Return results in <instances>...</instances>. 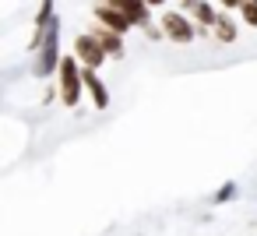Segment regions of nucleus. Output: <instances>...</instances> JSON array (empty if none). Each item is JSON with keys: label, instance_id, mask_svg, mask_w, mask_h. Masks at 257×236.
I'll list each match as a JSON object with an SVG mask.
<instances>
[{"label": "nucleus", "instance_id": "nucleus-1", "mask_svg": "<svg viewBox=\"0 0 257 236\" xmlns=\"http://www.w3.org/2000/svg\"><path fill=\"white\" fill-rule=\"evenodd\" d=\"M57 88H60V102L67 109H78L85 99V67L78 64L74 53H64L60 71H57Z\"/></svg>", "mask_w": 257, "mask_h": 236}, {"label": "nucleus", "instance_id": "nucleus-2", "mask_svg": "<svg viewBox=\"0 0 257 236\" xmlns=\"http://www.w3.org/2000/svg\"><path fill=\"white\" fill-rule=\"evenodd\" d=\"M60 60H64V53H60V18H53L50 29H46V36H43V43L36 46L32 74H36V78H57Z\"/></svg>", "mask_w": 257, "mask_h": 236}, {"label": "nucleus", "instance_id": "nucleus-3", "mask_svg": "<svg viewBox=\"0 0 257 236\" xmlns=\"http://www.w3.org/2000/svg\"><path fill=\"white\" fill-rule=\"evenodd\" d=\"M159 25H162L166 39L176 43V46H187V43H194V39L201 36V25H197L187 11H162V15H159Z\"/></svg>", "mask_w": 257, "mask_h": 236}, {"label": "nucleus", "instance_id": "nucleus-4", "mask_svg": "<svg viewBox=\"0 0 257 236\" xmlns=\"http://www.w3.org/2000/svg\"><path fill=\"white\" fill-rule=\"evenodd\" d=\"M71 53L78 57V64H81V67H92V71H99V67L109 60V53L102 50V43H99V36H95V32H78V36H74V43H71Z\"/></svg>", "mask_w": 257, "mask_h": 236}, {"label": "nucleus", "instance_id": "nucleus-5", "mask_svg": "<svg viewBox=\"0 0 257 236\" xmlns=\"http://www.w3.org/2000/svg\"><path fill=\"white\" fill-rule=\"evenodd\" d=\"M106 4L116 8V11H123L134 29H141V32L152 29V8H148V0H106Z\"/></svg>", "mask_w": 257, "mask_h": 236}, {"label": "nucleus", "instance_id": "nucleus-6", "mask_svg": "<svg viewBox=\"0 0 257 236\" xmlns=\"http://www.w3.org/2000/svg\"><path fill=\"white\" fill-rule=\"evenodd\" d=\"M92 18H95V25H106V29H113V32H120V36H127L134 25H131V18L123 15V11H116V8H109L106 0H99V4L92 8Z\"/></svg>", "mask_w": 257, "mask_h": 236}, {"label": "nucleus", "instance_id": "nucleus-7", "mask_svg": "<svg viewBox=\"0 0 257 236\" xmlns=\"http://www.w3.org/2000/svg\"><path fill=\"white\" fill-rule=\"evenodd\" d=\"M92 32L99 36L102 50L109 53V60H123V57H127V39H123L120 32H113V29H106V25H95Z\"/></svg>", "mask_w": 257, "mask_h": 236}, {"label": "nucleus", "instance_id": "nucleus-8", "mask_svg": "<svg viewBox=\"0 0 257 236\" xmlns=\"http://www.w3.org/2000/svg\"><path fill=\"white\" fill-rule=\"evenodd\" d=\"M85 92H88V99H92L95 109H109V88L99 78V71H92V67H85Z\"/></svg>", "mask_w": 257, "mask_h": 236}, {"label": "nucleus", "instance_id": "nucleus-9", "mask_svg": "<svg viewBox=\"0 0 257 236\" xmlns=\"http://www.w3.org/2000/svg\"><path fill=\"white\" fill-rule=\"evenodd\" d=\"M211 36H215V43H222V46L236 43V39H239V25H236V18H232L229 11H222V18H218V25L211 29Z\"/></svg>", "mask_w": 257, "mask_h": 236}, {"label": "nucleus", "instance_id": "nucleus-10", "mask_svg": "<svg viewBox=\"0 0 257 236\" xmlns=\"http://www.w3.org/2000/svg\"><path fill=\"white\" fill-rule=\"evenodd\" d=\"M190 18L204 29V32H211L215 25H218V18H222V11L215 8V4H208V0H197V8L190 11Z\"/></svg>", "mask_w": 257, "mask_h": 236}, {"label": "nucleus", "instance_id": "nucleus-11", "mask_svg": "<svg viewBox=\"0 0 257 236\" xmlns=\"http://www.w3.org/2000/svg\"><path fill=\"white\" fill-rule=\"evenodd\" d=\"M239 22L257 29V0H243V4H239Z\"/></svg>", "mask_w": 257, "mask_h": 236}, {"label": "nucleus", "instance_id": "nucleus-12", "mask_svg": "<svg viewBox=\"0 0 257 236\" xmlns=\"http://www.w3.org/2000/svg\"><path fill=\"white\" fill-rule=\"evenodd\" d=\"M232 197H236V183H225V187H218V190H215V197H211V201H215V204H222V201H232Z\"/></svg>", "mask_w": 257, "mask_h": 236}, {"label": "nucleus", "instance_id": "nucleus-13", "mask_svg": "<svg viewBox=\"0 0 257 236\" xmlns=\"http://www.w3.org/2000/svg\"><path fill=\"white\" fill-rule=\"evenodd\" d=\"M145 39H148V43H159V39H166V32L152 25V29H145Z\"/></svg>", "mask_w": 257, "mask_h": 236}, {"label": "nucleus", "instance_id": "nucleus-14", "mask_svg": "<svg viewBox=\"0 0 257 236\" xmlns=\"http://www.w3.org/2000/svg\"><path fill=\"white\" fill-rule=\"evenodd\" d=\"M239 4H243V0H218L222 11H239Z\"/></svg>", "mask_w": 257, "mask_h": 236}, {"label": "nucleus", "instance_id": "nucleus-15", "mask_svg": "<svg viewBox=\"0 0 257 236\" xmlns=\"http://www.w3.org/2000/svg\"><path fill=\"white\" fill-rule=\"evenodd\" d=\"M194 8H197V0H183V11H187V15H190Z\"/></svg>", "mask_w": 257, "mask_h": 236}, {"label": "nucleus", "instance_id": "nucleus-16", "mask_svg": "<svg viewBox=\"0 0 257 236\" xmlns=\"http://www.w3.org/2000/svg\"><path fill=\"white\" fill-rule=\"evenodd\" d=\"M148 8L155 11V8H166V0H148Z\"/></svg>", "mask_w": 257, "mask_h": 236}, {"label": "nucleus", "instance_id": "nucleus-17", "mask_svg": "<svg viewBox=\"0 0 257 236\" xmlns=\"http://www.w3.org/2000/svg\"><path fill=\"white\" fill-rule=\"evenodd\" d=\"M43 4H53V0H43Z\"/></svg>", "mask_w": 257, "mask_h": 236}]
</instances>
